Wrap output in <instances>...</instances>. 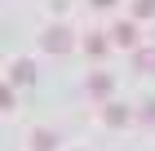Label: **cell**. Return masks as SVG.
Segmentation results:
<instances>
[{
    "label": "cell",
    "instance_id": "2",
    "mask_svg": "<svg viewBox=\"0 0 155 151\" xmlns=\"http://www.w3.org/2000/svg\"><path fill=\"white\" fill-rule=\"evenodd\" d=\"M84 89H89V98H111V89H115V76H107V71H93V76L84 80Z\"/></svg>",
    "mask_w": 155,
    "mask_h": 151
},
{
    "label": "cell",
    "instance_id": "10",
    "mask_svg": "<svg viewBox=\"0 0 155 151\" xmlns=\"http://www.w3.org/2000/svg\"><path fill=\"white\" fill-rule=\"evenodd\" d=\"M137 120H146V125H155V102H146L142 111H137Z\"/></svg>",
    "mask_w": 155,
    "mask_h": 151
},
{
    "label": "cell",
    "instance_id": "8",
    "mask_svg": "<svg viewBox=\"0 0 155 151\" xmlns=\"http://www.w3.org/2000/svg\"><path fill=\"white\" fill-rule=\"evenodd\" d=\"M133 18H155V0H133Z\"/></svg>",
    "mask_w": 155,
    "mask_h": 151
},
{
    "label": "cell",
    "instance_id": "4",
    "mask_svg": "<svg viewBox=\"0 0 155 151\" xmlns=\"http://www.w3.org/2000/svg\"><path fill=\"white\" fill-rule=\"evenodd\" d=\"M102 120H107L111 129H120V125H129V120H133V111H129V107H120V102H107V107H102Z\"/></svg>",
    "mask_w": 155,
    "mask_h": 151
},
{
    "label": "cell",
    "instance_id": "1",
    "mask_svg": "<svg viewBox=\"0 0 155 151\" xmlns=\"http://www.w3.org/2000/svg\"><path fill=\"white\" fill-rule=\"evenodd\" d=\"M40 49H45V53H67V49H71V31H67V27H49V31L40 36Z\"/></svg>",
    "mask_w": 155,
    "mask_h": 151
},
{
    "label": "cell",
    "instance_id": "11",
    "mask_svg": "<svg viewBox=\"0 0 155 151\" xmlns=\"http://www.w3.org/2000/svg\"><path fill=\"white\" fill-rule=\"evenodd\" d=\"M93 5H97V9H111V5H115V0H93Z\"/></svg>",
    "mask_w": 155,
    "mask_h": 151
},
{
    "label": "cell",
    "instance_id": "7",
    "mask_svg": "<svg viewBox=\"0 0 155 151\" xmlns=\"http://www.w3.org/2000/svg\"><path fill=\"white\" fill-rule=\"evenodd\" d=\"M58 147V133H53V129H36V133H31V151H53Z\"/></svg>",
    "mask_w": 155,
    "mask_h": 151
},
{
    "label": "cell",
    "instance_id": "5",
    "mask_svg": "<svg viewBox=\"0 0 155 151\" xmlns=\"http://www.w3.org/2000/svg\"><path fill=\"white\" fill-rule=\"evenodd\" d=\"M133 67L142 71V76H155V45L151 49H133Z\"/></svg>",
    "mask_w": 155,
    "mask_h": 151
},
{
    "label": "cell",
    "instance_id": "3",
    "mask_svg": "<svg viewBox=\"0 0 155 151\" xmlns=\"http://www.w3.org/2000/svg\"><path fill=\"white\" fill-rule=\"evenodd\" d=\"M111 40H115L120 49H137V22H115Z\"/></svg>",
    "mask_w": 155,
    "mask_h": 151
},
{
    "label": "cell",
    "instance_id": "9",
    "mask_svg": "<svg viewBox=\"0 0 155 151\" xmlns=\"http://www.w3.org/2000/svg\"><path fill=\"white\" fill-rule=\"evenodd\" d=\"M107 45H111L107 36H89V40H84V49H89V53H107Z\"/></svg>",
    "mask_w": 155,
    "mask_h": 151
},
{
    "label": "cell",
    "instance_id": "6",
    "mask_svg": "<svg viewBox=\"0 0 155 151\" xmlns=\"http://www.w3.org/2000/svg\"><path fill=\"white\" fill-rule=\"evenodd\" d=\"M9 80H13V84H31V80H36V67H31L27 58L13 62V67H9Z\"/></svg>",
    "mask_w": 155,
    "mask_h": 151
}]
</instances>
